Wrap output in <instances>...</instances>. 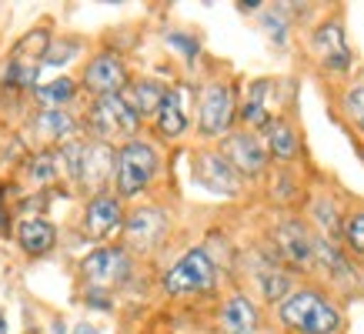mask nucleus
Here are the masks:
<instances>
[{"instance_id": "obj_5", "label": "nucleus", "mask_w": 364, "mask_h": 334, "mask_svg": "<svg viewBox=\"0 0 364 334\" xmlns=\"http://www.w3.org/2000/svg\"><path fill=\"white\" fill-rule=\"evenodd\" d=\"M80 271H84V281H87L90 291H107V288H117L121 281H127L131 257L121 247H97V251H90L84 257Z\"/></svg>"}, {"instance_id": "obj_25", "label": "nucleus", "mask_w": 364, "mask_h": 334, "mask_svg": "<svg viewBox=\"0 0 364 334\" xmlns=\"http://www.w3.org/2000/svg\"><path fill=\"white\" fill-rule=\"evenodd\" d=\"M80 50V44L77 41H57V44H50V50H47V57H44V64H67L70 57Z\"/></svg>"}, {"instance_id": "obj_9", "label": "nucleus", "mask_w": 364, "mask_h": 334, "mask_svg": "<svg viewBox=\"0 0 364 334\" xmlns=\"http://www.w3.org/2000/svg\"><path fill=\"white\" fill-rule=\"evenodd\" d=\"M124 208L121 200L111 198V194H97V198L87 204V211H84V227L94 241H107L114 237L117 231H124Z\"/></svg>"}, {"instance_id": "obj_22", "label": "nucleus", "mask_w": 364, "mask_h": 334, "mask_svg": "<svg viewBox=\"0 0 364 334\" xmlns=\"http://www.w3.org/2000/svg\"><path fill=\"white\" fill-rule=\"evenodd\" d=\"M60 154H54V151H44V154H37L33 157V164H31V178L33 181H54L57 174H60Z\"/></svg>"}, {"instance_id": "obj_13", "label": "nucleus", "mask_w": 364, "mask_h": 334, "mask_svg": "<svg viewBox=\"0 0 364 334\" xmlns=\"http://www.w3.org/2000/svg\"><path fill=\"white\" fill-rule=\"evenodd\" d=\"M277 247H281V254L291 264H298V267H308L314 261V237L298 221H284L277 227Z\"/></svg>"}, {"instance_id": "obj_15", "label": "nucleus", "mask_w": 364, "mask_h": 334, "mask_svg": "<svg viewBox=\"0 0 364 334\" xmlns=\"http://www.w3.org/2000/svg\"><path fill=\"white\" fill-rule=\"evenodd\" d=\"M221 324H224V334H254V328H257V308L244 294H234L224 304Z\"/></svg>"}, {"instance_id": "obj_26", "label": "nucleus", "mask_w": 364, "mask_h": 334, "mask_svg": "<svg viewBox=\"0 0 364 334\" xmlns=\"http://www.w3.org/2000/svg\"><path fill=\"white\" fill-rule=\"evenodd\" d=\"M314 214H318V224H321V227L334 234V227H338V221H334V204H328V200H318V204H314Z\"/></svg>"}, {"instance_id": "obj_24", "label": "nucleus", "mask_w": 364, "mask_h": 334, "mask_svg": "<svg viewBox=\"0 0 364 334\" xmlns=\"http://www.w3.org/2000/svg\"><path fill=\"white\" fill-rule=\"evenodd\" d=\"M344 111H348V117L364 131V87H354L344 94Z\"/></svg>"}, {"instance_id": "obj_30", "label": "nucleus", "mask_w": 364, "mask_h": 334, "mask_svg": "<svg viewBox=\"0 0 364 334\" xmlns=\"http://www.w3.org/2000/svg\"><path fill=\"white\" fill-rule=\"evenodd\" d=\"M0 334H7V324H4V321H0Z\"/></svg>"}, {"instance_id": "obj_4", "label": "nucleus", "mask_w": 364, "mask_h": 334, "mask_svg": "<svg viewBox=\"0 0 364 334\" xmlns=\"http://www.w3.org/2000/svg\"><path fill=\"white\" fill-rule=\"evenodd\" d=\"M218 278V267L208 257L204 247H194L184 257H177L174 267L164 274L167 294H194V291H210Z\"/></svg>"}, {"instance_id": "obj_11", "label": "nucleus", "mask_w": 364, "mask_h": 334, "mask_svg": "<svg viewBox=\"0 0 364 334\" xmlns=\"http://www.w3.org/2000/svg\"><path fill=\"white\" fill-rule=\"evenodd\" d=\"M314 50L328 70H348L351 67V47L344 41V27L338 21H324L314 31Z\"/></svg>"}, {"instance_id": "obj_1", "label": "nucleus", "mask_w": 364, "mask_h": 334, "mask_svg": "<svg viewBox=\"0 0 364 334\" xmlns=\"http://www.w3.org/2000/svg\"><path fill=\"white\" fill-rule=\"evenodd\" d=\"M281 321L298 334H334L341 328V314L318 291H294L281 301Z\"/></svg>"}, {"instance_id": "obj_12", "label": "nucleus", "mask_w": 364, "mask_h": 334, "mask_svg": "<svg viewBox=\"0 0 364 334\" xmlns=\"http://www.w3.org/2000/svg\"><path fill=\"white\" fill-rule=\"evenodd\" d=\"M224 157L231 161V167L237 174H247V178L261 174L267 164V151L254 134H231L224 141Z\"/></svg>"}, {"instance_id": "obj_14", "label": "nucleus", "mask_w": 364, "mask_h": 334, "mask_svg": "<svg viewBox=\"0 0 364 334\" xmlns=\"http://www.w3.org/2000/svg\"><path fill=\"white\" fill-rule=\"evenodd\" d=\"M157 117V131L164 134V137H181V134L188 131V87H174L167 90L164 104H161V111L154 114Z\"/></svg>"}, {"instance_id": "obj_8", "label": "nucleus", "mask_w": 364, "mask_h": 334, "mask_svg": "<svg viewBox=\"0 0 364 334\" xmlns=\"http://www.w3.org/2000/svg\"><path fill=\"white\" fill-rule=\"evenodd\" d=\"M194 178H198L200 188L214 190V194L234 198V194L241 190V178H237V171L231 167V161L224 154H214V151L198 154V161H194Z\"/></svg>"}, {"instance_id": "obj_19", "label": "nucleus", "mask_w": 364, "mask_h": 334, "mask_svg": "<svg viewBox=\"0 0 364 334\" xmlns=\"http://www.w3.org/2000/svg\"><path fill=\"white\" fill-rule=\"evenodd\" d=\"M124 97H127V104H131L134 111L144 117V114H157V111H161V104H164L167 90L161 87L157 80H141V84H134V87L124 94Z\"/></svg>"}, {"instance_id": "obj_21", "label": "nucleus", "mask_w": 364, "mask_h": 334, "mask_svg": "<svg viewBox=\"0 0 364 334\" xmlns=\"http://www.w3.org/2000/svg\"><path fill=\"white\" fill-rule=\"evenodd\" d=\"M33 94H37V100H41V104H47V107H60L64 100L74 97V80H70V77H57V80H50V84H41Z\"/></svg>"}, {"instance_id": "obj_7", "label": "nucleus", "mask_w": 364, "mask_h": 334, "mask_svg": "<svg viewBox=\"0 0 364 334\" xmlns=\"http://www.w3.org/2000/svg\"><path fill=\"white\" fill-rule=\"evenodd\" d=\"M234 121V90L228 84H208L200 94V134L221 137Z\"/></svg>"}, {"instance_id": "obj_29", "label": "nucleus", "mask_w": 364, "mask_h": 334, "mask_svg": "<svg viewBox=\"0 0 364 334\" xmlns=\"http://www.w3.org/2000/svg\"><path fill=\"white\" fill-rule=\"evenodd\" d=\"M50 334H64V324L57 321V324H54V328H50Z\"/></svg>"}, {"instance_id": "obj_31", "label": "nucleus", "mask_w": 364, "mask_h": 334, "mask_svg": "<svg viewBox=\"0 0 364 334\" xmlns=\"http://www.w3.org/2000/svg\"><path fill=\"white\" fill-rule=\"evenodd\" d=\"M0 227H4V214H0Z\"/></svg>"}, {"instance_id": "obj_3", "label": "nucleus", "mask_w": 364, "mask_h": 334, "mask_svg": "<svg viewBox=\"0 0 364 334\" xmlns=\"http://www.w3.org/2000/svg\"><path fill=\"white\" fill-rule=\"evenodd\" d=\"M157 174V151L144 141H131L117 154V190L121 198H137Z\"/></svg>"}, {"instance_id": "obj_6", "label": "nucleus", "mask_w": 364, "mask_h": 334, "mask_svg": "<svg viewBox=\"0 0 364 334\" xmlns=\"http://www.w3.org/2000/svg\"><path fill=\"white\" fill-rule=\"evenodd\" d=\"M167 234V214L161 208H137L124 221V241L131 251H154Z\"/></svg>"}, {"instance_id": "obj_20", "label": "nucleus", "mask_w": 364, "mask_h": 334, "mask_svg": "<svg viewBox=\"0 0 364 334\" xmlns=\"http://www.w3.org/2000/svg\"><path fill=\"white\" fill-rule=\"evenodd\" d=\"M264 131H267V147H271V154H277L281 161H291V157L298 154V134H294L291 124L271 121Z\"/></svg>"}, {"instance_id": "obj_28", "label": "nucleus", "mask_w": 364, "mask_h": 334, "mask_svg": "<svg viewBox=\"0 0 364 334\" xmlns=\"http://www.w3.org/2000/svg\"><path fill=\"white\" fill-rule=\"evenodd\" d=\"M74 334H97V328H94V324H77V331Z\"/></svg>"}, {"instance_id": "obj_18", "label": "nucleus", "mask_w": 364, "mask_h": 334, "mask_svg": "<svg viewBox=\"0 0 364 334\" xmlns=\"http://www.w3.org/2000/svg\"><path fill=\"white\" fill-rule=\"evenodd\" d=\"M33 131L41 141H60V137H70L74 134V117L60 107H47V111L37 114L33 121Z\"/></svg>"}, {"instance_id": "obj_16", "label": "nucleus", "mask_w": 364, "mask_h": 334, "mask_svg": "<svg viewBox=\"0 0 364 334\" xmlns=\"http://www.w3.org/2000/svg\"><path fill=\"white\" fill-rule=\"evenodd\" d=\"M271 94H274V84L271 80H254L251 94L244 100V124L247 127H267L271 124Z\"/></svg>"}, {"instance_id": "obj_17", "label": "nucleus", "mask_w": 364, "mask_h": 334, "mask_svg": "<svg viewBox=\"0 0 364 334\" xmlns=\"http://www.w3.org/2000/svg\"><path fill=\"white\" fill-rule=\"evenodd\" d=\"M17 241L27 254H47L57 241V231L50 221H41V217H27L21 221V231H17Z\"/></svg>"}, {"instance_id": "obj_27", "label": "nucleus", "mask_w": 364, "mask_h": 334, "mask_svg": "<svg viewBox=\"0 0 364 334\" xmlns=\"http://www.w3.org/2000/svg\"><path fill=\"white\" fill-rule=\"evenodd\" d=\"M167 44L171 47H177V50H184L188 57H194L198 54V41L194 37H184V33H177V31H171L167 33Z\"/></svg>"}, {"instance_id": "obj_23", "label": "nucleus", "mask_w": 364, "mask_h": 334, "mask_svg": "<svg viewBox=\"0 0 364 334\" xmlns=\"http://www.w3.org/2000/svg\"><path fill=\"white\" fill-rule=\"evenodd\" d=\"M344 237H348V244H351L358 254H364V211H358V214L348 217V224H344Z\"/></svg>"}, {"instance_id": "obj_2", "label": "nucleus", "mask_w": 364, "mask_h": 334, "mask_svg": "<svg viewBox=\"0 0 364 334\" xmlns=\"http://www.w3.org/2000/svg\"><path fill=\"white\" fill-rule=\"evenodd\" d=\"M87 124H90V131L100 137V144H114V141L131 144L137 127H141V114L127 104L124 94H111V97L94 100Z\"/></svg>"}, {"instance_id": "obj_10", "label": "nucleus", "mask_w": 364, "mask_h": 334, "mask_svg": "<svg viewBox=\"0 0 364 334\" xmlns=\"http://www.w3.org/2000/svg\"><path fill=\"white\" fill-rule=\"evenodd\" d=\"M124 84H127V70H124L121 57L114 54H97L84 67V87L94 90L97 97H111V94H121Z\"/></svg>"}]
</instances>
